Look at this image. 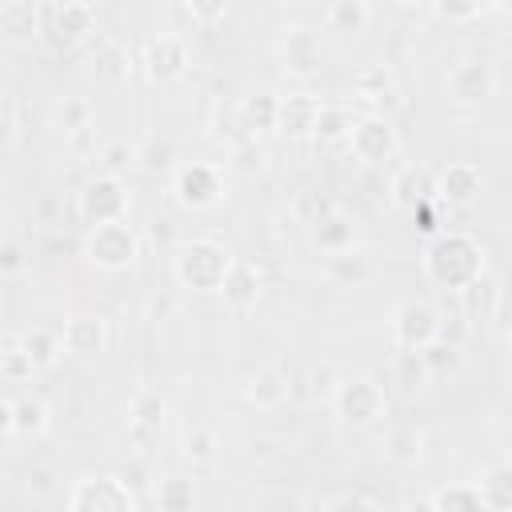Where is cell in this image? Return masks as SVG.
<instances>
[{
  "mask_svg": "<svg viewBox=\"0 0 512 512\" xmlns=\"http://www.w3.org/2000/svg\"><path fill=\"white\" fill-rule=\"evenodd\" d=\"M368 20H372V4H364V0H332L324 8L328 32H364Z\"/></svg>",
  "mask_w": 512,
  "mask_h": 512,
  "instance_id": "cell-30",
  "label": "cell"
},
{
  "mask_svg": "<svg viewBox=\"0 0 512 512\" xmlns=\"http://www.w3.org/2000/svg\"><path fill=\"white\" fill-rule=\"evenodd\" d=\"M84 260L96 264L100 272H124L140 260V232L128 224V220H116V224H100V228H88L84 232V244H80Z\"/></svg>",
  "mask_w": 512,
  "mask_h": 512,
  "instance_id": "cell-5",
  "label": "cell"
},
{
  "mask_svg": "<svg viewBox=\"0 0 512 512\" xmlns=\"http://www.w3.org/2000/svg\"><path fill=\"white\" fill-rule=\"evenodd\" d=\"M236 256L220 244V240H208V236H196V240H184L172 256V276L180 288L188 292H220L228 272H232Z\"/></svg>",
  "mask_w": 512,
  "mask_h": 512,
  "instance_id": "cell-2",
  "label": "cell"
},
{
  "mask_svg": "<svg viewBox=\"0 0 512 512\" xmlns=\"http://www.w3.org/2000/svg\"><path fill=\"white\" fill-rule=\"evenodd\" d=\"M60 340L68 356H96L108 348V320L96 312H68L60 320Z\"/></svg>",
  "mask_w": 512,
  "mask_h": 512,
  "instance_id": "cell-15",
  "label": "cell"
},
{
  "mask_svg": "<svg viewBox=\"0 0 512 512\" xmlns=\"http://www.w3.org/2000/svg\"><path fill=\"white\" fill-rule=\"evenodd\" d=\"M488 12V4H432V16H440V20H448V24H468V20H480Z\"/></svg>",
  "mask_w": 512,
  "mask_h": 512,
  "instance_id": "cell-42",
  "label": "cell"
},
{
  "mask_svg": "<svg viewBox=\"0 0 512 512\" xmlns=\"http://www.w3.org/2000/svg\"><path fill=\"white\" fill-rule=\"evenodd\" d=\"M320 104H324V100H316V96H308V92L280 96V132H288V136H312V132H316Z\"/></svg>",
  "mask_w": 512,
  "mask_h": 512,
  "instance_id": "cell-25",
  "label": "cell"
},
{
  "mask_svg": "<svg viewBox=\"0 0 512 512\" xmlns=\"http://www.w3.org/2000/svg\"><path fill=\"white\" fill-rule=\"evenodd\" d=\"M128 160H132V148H128V144H120V140H116V144H108V148H104V164H108L104 172L120 176V168H128Z\"/></svg>",
  "mask_w": 512,
  "mask_h": 512,
  "instance_id": "cell-46",
  "label": "cell"
},
{
  "mask_svg": "<svg viewBox=\"0 0 512 512\" xmlns=\"http://www.w3.org/2000/svg\"><path fill=\"white\" fill-rule=\"evenodd\" d=\"M164 412H168V404H164V396L152 392V388H140V392L132 396V404H128L132 428H140V432H156V428L164 424Z\"/></svg>",
  "mask_w": 512,
  "mask_h": 512,
  "instance_id": "cell-34",
  "label": "cell"
},
{
  "mask_svg": "<svg viewBox=\"0 0 512 512\" xmlns=\"http://www.w3.org/2000/svg\"><path fill=\"white\" fill-rule=\"evenodd\" d=\"M324 512H368V504H360V500H340V504H332V508H324Z\"/></svg>",
  "mask_w": 512,
  "mask_h": 512,
  "instance_id": "cell-49",
  "label": "cell"
},
{
  "mask_svg": "<svg viewBox=\"0 0 512 512\" xmlns=\"http://www.w3.org/2000/svg\"><path fill=\"white\" fill-rule=\"evenodd\" d=\"M388 376H392V384L404 392V396H416V392H424L428 384H432V364H428V356L424 352H400L396 348V356H392V364H388Z\"/></svg>",
  "mask_w": 512,
  "mask_h": 512,
  "instance_id": "cell-23",
  "label": "cell"
},
{
  "mask_svg": "<svg viewBox=\"0 0 512 512\" xmlns=\"http://www.w3.org/2000/svg\"><path fill=\"white\" fill-rule=\"evenodd\" d=\"M332 412L352 424V428H372L388 416V396H384V384L368 372H356V376H340L332 384Z\"/></svg>",
  "mask_w": 512,
  "mask_h": 512,
  "instance_id": "cell-3",
  "label": "cell"
},
{
  "mask_svg": "<svg viewBox=\"0 0 512 512\" xmlns=\"http://www.w3.org/2000/svg\"><path fill=\"white\" fill-rule=\"evenodd\" d=\"M388 200L400 208V212H420V208H428L432 200H436V172L428 168V164H420V160H404V164H396V172H392V180H388Z\"/></svg>",
  "mask_w": 512,
  "mask_h": 512,
  "instance_id": "cell-13",
  "label": "cell"
},
{
  "mask_svg": "<svg viewBox=\"0 0 512 512\" xmlns=\"http://www.w3.org/2000/svg\"><path fill=\"white\" fill-rule=\"evenodd\" d=\"M468 316L464 312H456V316H444L440 320V344H452V348H460V340H464V332H468V324H464Z\"/></svg>",
  "mask_w": 512,
  "mask_h": 512,
  "instance_id": "cell-44",
  "label": "cell"
},
{
  "mask_svg": "<svg viewBox=\"0 0 512 512\" xmlns=\"http://www.w3.org/2000/svg\"><path fill=\"white\" fill-rule=\"evenodd\" d=\"M424 356H428L432 372H440L444 364H448V368H456V360H460V348H452V344H440V340H436V344H432Z\"/></svg>",
  "mask_w": 512,
  "mask_h": 512,
  "instance_id": "cell-45",
  "label": "cell"
},
{
  "mask_svg": "<svg viewBox=\"0 0 512 512\" xmlns=\"http://www.w3.org/2000/svg\"><path fill=\"white\" fill-rule=\"evenodd\" d=\"M52 124L60 136H84L92 128V104L88 96H64L52 108Z\"/></svg>",
  "mask_w": 512,
  "mask_h": 512,
  "instance_id": "cell-31",
  "label": "cell"
},
{
  "mask_svg": "<svg viewBox=\"0 0 512 512\" xmlns=\"http://www.w3.org/2000/svg\"><path fill=\"white\" fill-rule=\"evenodd\" d=\"M140 64H144V76H148L152 84L168 88V84L184 80V72H188V64H192L188 40H184L180 32L164 28V32H156V36H148V44H144V56H140Z\"/></svg>",
  "mask_w": 512,
  "mask_h": 512,
  "instance_id": "cell-9",
  "label": "cell"
},
{
  "mask_svg": "<svg viewBox=\"0 0 512 512\" xmlns=\"http://www.w3.org/2000/svg\"><path fill=\"white\" fill-rule=\"evenodd\" d=\"M44 432H48V404H44L40 396L20 392V396H8V400H4V440H8V444L20 440V436L36 440V436H44Z\"/></svg>",
  "mask_w": 512,
  "mask_h": 512,
  "instance_id": "cell-16",
  "label": "cell"
},
{
  "mask_svg": "<svg viewBox=\"0 0 512 512\" xmlns=\"http://www.w3.org/2000/svg\"><path fill=\"white\" fill-rule=\"evenodd\" d=\"M344 148H348V156L356 164H384V160H392L400 152V136H396V128H392L388 116L364 112L356 120V128H352V136H348Z\"/></svg>",
  "mask_w": 512,
  "mask_h": 512,
  "instance_id": "cell-11",
  "label": "cell"
},
{
  "mask_svg": "<svg viewBox=\"0 0 512 512\" xmlns=\"http://www.w3.org/2000/svg\"><path fill=\"white\" fill-rule=\"evenodd\" d=\"M440 320L444 312L432 304V300H400L392 308V320H388V336L400 352H428L436 340H440Z\"/></svg>",
  "mask_w": 512,
  "mask_h": 512,
  "instance_id": "cell-6",
  "label": "cell"
},
{
  "mask_svg": "<svg viewBox=\"0 0 512 512\" xmlns=\"http://www.w3.org/2000/svg\"><path fill=\"white\" fill-rule=\"evenodd\" d=\"M356 120H360V116L352 112V104L324 100V104H320V116H316V132H312V140H316V144H348Z\"/></svg>",
  "mask_w": 512,
  "mask_h": 512,
  "instance_id": "cell-26",
  "label": "cell"
},
{
  "mask_svg": "<svg viewBox=\"0 0 512 512\" xmlns=\"http://www.w3.org/2000/svg\"><path fill=\"white\" fill-rule=\"evenodd\" d=\"M208 136H212V140H220L228 152H240L244 144H252V136H248L244 120H240V108H236V100H216V104H212Z\"/></svg>",
  "mask_w": 512,
  "mask_h": 512,
  "instance_id": "cell-27",
  "label": "cell"
},
{
  "mask_svg": "<svg viewBox=\"0 0 512 512\" xmlns=\"http://www.w3.org/2000/svg\"><path fill=\"white\" fill-rule=\"evenodd\" d=\"M184 456H188L192 464H208V460L216 456V436H212V428H204V424L188 428V436H184Z\"/></svg>",
  "mask_w": 512,
  "mask_h": 512,
  "instance_id": "cell-40",
  "label": "cell"
},
{
  "mask_svg": "<svg viewBox=\"0 0 512 512\" xmlns=\"http://www.w3.org/2000/svg\"><path fill=\"white\" fill-rule=\"evenodd\" d=\"M92 76L108 88H120L128 76H132V52L124 40L116 36H100L96 48H92Z\"/></svg>",
  "mask_w": 512,
  "mask_h": 512,
  "instance_id": "cell-19",
  "label": "cell"
},
{
  "mask_svg": "<svg viewBox=\"0 0 512 512\" xmlns=\"http://www.w3.org/2000/svg\"><path fill=\"white\" fill-rule=\"evenodd\" d=\"M0 372H4V380H12V384H20V380H32V372H36V364L24 356V348L16 344V332L4 340V352H0Z\"/></svg>",
  "mask_w": 512,
  "mask_h": 512,
  "instance_id": "cell-38",
  "label": "cell"
},
{
  "mask_svg": "<svg viewBox=\"0 0 512 512\" xmlns=\"http://www.w3.org/2000/svg\"><path fill=\"white\" fill-rule=\"evenodd\" d=\"M328 268H332V280H352V284H356V280H364V276H368V268H372V264H368V256H364V252H356V248H352V252L332 256V264H328Z\"/></svg>",
  "mask_w": 512,
  "mask_h": 512,
  "instance_id": "cell-41",
  "label": "cell"
},
{
  "mask_svg": "<svg viewBox=\"0 0 512 512\" xmlns=\"http://www.w3.org/2000/svg\"><path fill=\"white\" fill-rule=\"evenodd\" d=\"M484 192V172L472 160H452L436 172V200L448 208H468Z\"/></svg>",
  "mask_w": 512,
  "mask_h": 512,
  "instance_id": "cell-14",
  "label": "cell"
},
{
  "mask_svg": "<svg viewBox=\"0 0 512 512\" xmlns=\"http://www.w3.org/2000/svg\"><path fill=\"white\" fill-rule=\"evenodd\" d=\"M172 196L180 208H212L224 196V164L216 160H188L172 172Z\"/></svg>",
  "mask_w": 512,
  "mask_h": 512,
  "instance_id": "cell-8",
  "label": "cell"
},
{
  "mask_svg": "<svg viewBox=\"0 0 512 512\" xmlns=\"http://www.w3.org/2000/svg\"><path fill=\"white\" fill-rule=\"evenodd\" d=\"M52 32L60 36V44H80L96 32V8L88 0H64L56 8H48Z\"/></svg>",
  "mask_w": 512,
  "mask_h": 512,
  "instance_id": "cell-18",
  "label": "cell"
},
{
  "mask_svg": "<svg viewBox=\"0 0 512 512\" xmlns=\"http://www.w3.org/2000/svg\"><path fill=\"white\" fill-rule=\"evenodd\" d=\"M332 208H336V204H332L324 192H316V188H304V192L292 200V212H296V220H300L304 228H312L316 220H324Z\"/></svg>",
  "mask_w": 512,
  "mask_h": 512,
  "instance_id": "cell-39",
  "label": "cell"
},
{
  "mask_svg": "<svg viewBox=\"0 0 512 512\" xmlns=\"http://www.w3.org/2000/svg\"><path fill=\"white\" fill-rule=\"evenodd\" d=\"M460 304H464V316H492L496 312V304H500V288H496V280L492 276H480L472 288H464L460 292Z\"/></svg>",
  "mask_w": 512,
  "mask_h": 512,
  "instance_id": "cell-36",
  "label": "cell"
},
{
  "mask_svg": "<svg viewBox=\"0 0 512 512\" xmlns=\"http://www.w3.org/2000/svg\"><path fill=\"white\" fill-rule=\"evenodd\" d=\"M20 268H24V252H20V248L8 240V244L0 248V272H4V276H16Z\"/></svg>",
  "mask_w": 512,
  "mask_h": 512,
  "instance_id": "cell-48",
  "label": "cell"
},
{
  "mask_svg": "<svg viewBox=\"0 0 512 512\" xmlns=\"http://www.w3.org/2000/svg\"><path fill=\"white\" fill-rule=\"evenodd\" d=\"M420 268H424V280L444 288V292H464L472 288L480 276H488V260H484V244L472 236V232H436L420 256Z\"/></svg>",
  "mask_w": 512,
  "mask_h": 512,
  "instance_id": "cell-1",
  "label": "cell"
},
{
  "mask_svg": "<svg viewBox=\"0 0 512 512\" xmlns=\"http://www.w3.org/2000/svg\"><path fill=\"white\" fill-rule=\"evenodd\" d=\"M68 512H136V492L112 472H88L68 488Z\"/></svg>",
  "mask_w": 512,
  "mask_h": 512,
  "instance_id": "cell-7",
  "label": "cell"
},
{
  "mask_svg": "<svg viewBox=\"0 0 512 512\" xmlns=\"http://www.w3.org/2000/svg\"><path fill=\"white\" fill-rule=\"evenodd\" d=\"M192 500H196V492H192V480L188 476H164L156 484L160 512H192Z\"/></svg>",
  "mask_w": 512,
  "mask_h": 512,
  "instance_id": "cell-37",
  "label": "cell"
},
{
  "mask_svg": "<svg viewBox=\"0 0 512 512\" xmlns=\"http://www.w3.org/2000/svg\"><path fill=\"white\" fill-rule=\"evenodd\" d=\"M308 236H312V244L332 260V256H340V252H352V244H356V224H352V216L336 204L324 220H316V224L308 228Z\"/></svg>",
  "mask_w": 512,
  "mask_h": 512,
  "instance_id": "cell-21",
  "label": "cell"
},
{
  "mask_svg": "<svg viewBox=\"0 0 512 512\" xmlns=\"http://www.w3.org/2000/svg\"><path fill=\"white\" fill-rule=\"evenodd\" d=\"M0 32L8 40H32V36H40V8H32L24 0L0 4Z\"/></svg>",
  "mask_w": 512,
  "mask_h": 512,
  "instance_id": "cell-29",
  "label": "cell"
},
{
  "mask_svg": "<svg viewBox=\"0 0 512 512\" xmlns=\"http://www.w3.org/2000/svg\"><path fill=\"white\" fill-rule=\"evenodd\" d=\"M444 92L452 104L460 108H472V104H484L492 92H496V68L484 60V56H464L448 68L444 76Z\"/></svg>",
  "mask_w": 512,
  "mask_h": 512,
  "instance_id": "cell-12",
  "label": "cell"
},
{
  "mask_svg": "<svg viewBox=\"0 0 512 512\" xmlns=\"http://www.w3.org/2000/svg\"><path fill=\"white\" fill-rule=\"evenodd\" d=\"M128 208H132L128 184H124V176H112V172H96V176L84 180L80 192H76V216H80L84 228H100V224L128 220Z\"/></svg>",
  "mask_w": 512,
  "mask_h": 512,
  "instance_id": "cell-4",
  "label": "cell"
},
{
  "mask_svg": "<svg viewBox=\"0 0 512 512\" xmlns=\"http://www.w3.org/2000/svg\"><path fill=\"white\" fill-rule=\"evenodd\" d=\"M472 484L488 512H512V464H488Z\"/></svg>",
  "mask_w": 512,
  "mask_h": 512,
  "instance_id": "cell-28",
  "label": "cell"
},
{
  "mask_svg": "<svg viewBox=\"0 0 512 512\" xmlns=\"http://www.w3.org/2000/svg\"><path fill=\"white\" fill-rule=\"evenodd\" d=\"M276 56H280V68H284L288 76L312 80V76H320V68H324V40H320V32L308 28V24H288L284 36H280V44H276Z\"/></svg>",
  "mask_w": 512,
  "mask_h": 512,
  "instance_id": "cell-10",
  "label": "cell"
},
{
  "mask_svg": "<svg viewBox=\"0 0 512 512\" xmlns=\"http://www.w3.org/2000/svg\"><path fill=\"white\" fill-rule=\"evenodd\" d=\"M184 12H188V20H192V24L208 28V24H216V20H224V16H228V4H224V0H212V4H204V0H188V4H184Z\"/></svg>",
  "mask_w": 512,
  "mask_h": 512,
  "instance_id": "cell-43",
  "label": "cell"
},
{
  "mask_svg": "<svg viewBox=\"0 0 512 512\" xmlns=\"http://www.w3.org/2000/svg\"><path fill=\"white\" fill-rule=\"evenodd\" d=\"M348 92H352V100L368 104L372 116H376V108H388V104L396 100V84H392V72H388L384 64H364V68H356Z\"/></svg>",
  "mask_w": 512,
  "mask_h": 512,
  "instance_id": "cell-20",
  "label": "cell"
},
{
  "mask_svg": "<svg viewBox=\"0 0 512 512\" xmlns=\"http://www.w3.org/2000/svg\"><path fill=\"white\" fill-rule=\"evenodd\" d=\"M236 108H240V120H244L252 140L260 132L280 128V96H272V92H248V96L236 100Z\"/></svg>",
  "mask_w": 512,
  "mask_h": 512,
  "instance_id": "cell-24",
  "label": "cell"
},
{
  "mask_svg": "<svg viewBox=\"0 0 512 512\" xmlns=\"http://www.w3.org/2000/svg\"><path fill=\"white\" fill-rule=\"evenodd\" d=\"M148 168H160V164H168V156H172V148H168V140H148V148L144 152H136Z\"/></svg>",
  "mask_w": 512,
  "mask_h": 512,
  "instance_id": "cell-47",
  "label": "cell"
},
{
  "mask_svg": "<svg viewBox=\"0 0 512 512\" xmlns=\"http://www.w3.org/2000/svg\"><path fill=\"white\" fill-rule=\"evenodd\" d=\"M420 452H424V436H420L416 428H408V424L392 428L388 440H384V456H388L392 464H416Z\"/></svg>",
  "mask_w": 512,
  "mask_h": 512,
  "instance_id": "cell-35",
  "label": "cell"
},
{
  "mask_svg": "<svg viewBox=\"0 0 512 512\" xmlns=\"http://www.w3.org/2000/svg\"><path fill=\"white\" fill-rule=\"evenodd\" d=\"M260 292H264V272L256 268V260L236 256V264H232V272H228V280L220 288L224 308L228 312H248V308H256Z\"/></svg>",
  "mask_w": 512,
  "mask_h": 512,
  "instance_id": "cell-17",
  "label": "cell"
},
{
  "mask_svg": "<svg viewBox=\"0 0 512 512\" xmlns=\"http://www.w3.org/2000/svg\"><path fill=\"white\" fill-rule=\"evenodd\" d=\"M428 512H488V508H484L476 484L468 480V484H444V488H436L432 500H428Z\"/></svg>",
  "mask_w": 512,
  "mask_h": 512,
  "instance_id": "cell-32",
  "label": "cell"
},
{
  "mask_svg": "<svg viewBox=\"0 0 512 512\" xmlns=\"http://www.w3.org/2000/svg\"><path fill=\"white\" fill-rule=\"evenodd\" d=\"M244 396H248L256 408H276V404L288 396V376H280L276 368H260V372L248 380Z\"/></svg>",
  "mask_w": 512,
  "mask_h": 512,
  "instance_id": "cell-33",
  "label": "cell"
},
{
  "mask_svg": "<svg viewBox=\"0 0 512 512\" xmlns=\"http://www.w3.org/2000/svg\"><path fill=\"white\" fill-rule=\"evenodd\" d=\"M16 344H20V348H24V356L36 364V372L52 368V364L64 356V340H60V328H44V324L20 328V332H16Z\"/></svg>",
  "mask_w": 512,
  "mask_h": 512,
  "instance_id": "cell-22",
  "label": "cell"
}]
</instances>
